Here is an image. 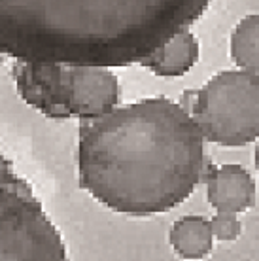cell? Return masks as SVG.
<instances>
[{
    "label": "cell",
    "instance_id": "cell-6",
    "mask_svg": "<svg viewBox=\"0 0 259 261\" xmlns=\"http://www.w3.org/2000/svg\"><path fill=\"white\" fill-rule=\"evenodd\" d=\"M206 199L218 212H246L255 202V182L240 165H221L206 174Z\"/></svg>",
    "mask_w": 259,
    "mask_h": 261
},
{
    "label": "cell",
    "instance_id": "cell-11",
    "mask_svg": "<svg viewBox=\"0 0 259 261\" xmlns=\"http://www.w3.org/2000/svg\"><path fill=\"white\" fill-rule=\"evenodd\" d=\"M23 178L17 176V172L13 170L12 161H8L6 157L0 153V184H19Z\"/></svg>",
    "mask_w": 259,
    "mask_h": 261
},
{
    "label": "cell",
    "instance_id": "cell-4",
    "mask_svg": "<svg viewBox=\"0 0 259 261\" xmlns=\"http://www.w3.org/2000/svg\"><path fill=\"white\" fill-rule=\"evenodd\" d=\"M191 118L208 142L237 148L259 137V76L223 70L189 93Z\"/></svg>",
    "mask_w": 259,
    "mask_h": 261
},
{
    "label": "cell",
    "instance_id": "cell-2",
    "mask_svg": "<svg viewBox=\"0 0 259 261\" xmlns=\"http://www.w3.org/2000/svg\"><path fill=\"white\" fill-rule=\"evenodd\" d=\"M212 0H0V55L129 66L186 31Z\"/></svg>",
    "mask_w": 259,
    "mask_h": 261
},
{
    "label": "cell",
    "instance_id": "cell-1",
    "mask_svg": "<svg viewBox=\"0 0 259 261\" xmlns=\"http://www.w3.org/2000/svg\"><path fill=\"white\" fill-rule=\"evenodd\" d=\"M202 140L191 114L167 97L82 119L80 188L119 214L167 212L201 182Z\"/></svg>",
    "mask_w": 259,
    "mask_h": 261
},
{
    "label": "cell",
    "instance_id": "cell-9",
    "mask_svg": "<svg viewBox=\"0 0 259 261\" xmlns=\"http://www.w3.org/2000/svg\"><path fill=\"white\" fill-rule=\"evenodd\" d=\"M231 57L242 70L259 76V13L242 17L231 36Z\"/></svg>",
    "mask_w": 259,
    "mask_h": 261
},
{
    "label": "cell",
    "instance_id": "cell-7",
    "mask_svg": "<svg viewBox=\"0 0 259 261\" xmlns=\"http://www.w3.org/2000/svg\"><path fill=\"white\" fill-rule=\"evenodd\" d=\"M199 53H201L199 40L191 31L186 29V31L174 34L159 49L149 53L148 57H144L138 65L151 70L156 76L176 78V76H184L186 72H189L197 65Z\"/></svg>",
    "mask_w": 259,
    "mask_h": 261
},
{
    "label": "cell",
    "instance_id": "cell-3",
    "mask_svg": "<svg viewBox=\"0 0 259 261\" xmlns=\"http://www.w3.org/2000/svg\"><path fill=\"white\" fill-rule=\"evenodd\" d=\"M15 91L51 119L97 118L116 108L119 82L106 66L15 61Z\"/></svg>",
    "mask_w": 259,
    "mask_h": 261
},
{
    "label": "cell",
    "instance_id": "cell-10",
    "mask_svg": "<svg viewBox=\"0 0 259 261\" xmlns=\"http://www.w3.org/2000/svg\"><path fill=\"white\" fill-rule=\"evenodd\" d=\"M208 222H210V229H212L214 241L233 242L242 233V223L239 222L237 214H233V212H218Z\"/></svg>",
    "mask_w": 259,
    "mask_h": 261
},
{
    "label": "cell",
    "instance_id": "cell-8",
    "mask_svg": "<svg viewBox=\"0 0 259 261\" xmlns=\"http://www.w3.org/2000/svg\"><path fill=\"white\" fill-rule=\"evenodd\" d=\"M170 246L184 259H202L214 248L210 222L201 216H184L176 220L169 233Z\"/></svg>",
    "mask_w": 259,
    "mask_h": 261
},
{
    "label": "cell",
    "instance_id": "cell-12",
    "mask_svg": "<svg viewBox=\"0 0 259 261\" xmlns=\"http://www.w3.org/2000/svg\"><path fill=\"white\" fill-rule=\"evenodd\" d=\"M255 167H257V172H259V144H257V150H255Z\"/></svg>",
    "mask_w": 259,
    "mask_h": 261
},
{
    "label": "cell",
    "instance_id": "cell-5",
    "mask_svg": "<svg viewBox=\"0 0 259 261\" xmlns=\"http://www.w3.org/2000/svg\"><path fill=\"white\" fill-rule=\"evenodd\" d=\"M63 261L59 231L27 180L0 184V261Z\"/></svg>",
    "mask_w": 259,
    "mask_h": 261
}]
</instances>
